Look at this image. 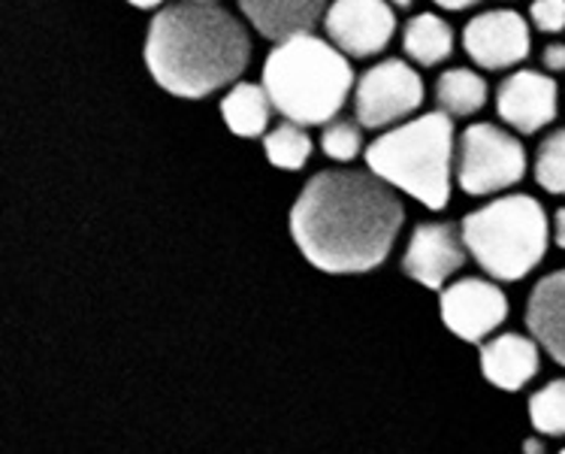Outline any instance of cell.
Wrapping results in <instances>:
<instances>
[{
  "label": "cell",
  "mask_w": 565,
  "mask_h": 454,
  "mask_svg": "<svg viewBox=\"0 0 565 454\" xmlns=\"http://www.w3.org/2000/svg\"><path fill=\"white\" fill-rule=\"evenodd\" d=\"M403 222L399 191L372 170L333 167L302 186L290 210V236L323 273H370L387 261Z\"/></svg>",
  "instance_id": "cell-1"
},
{
  "label": "cell",
  "mask_w": 565,
  "mask_h": 454,
  "mask_svg": "<svg viewBox=\"0 0 565 454\" xmlns=\"http://www.w3.org/2000/svg\"><path fill=\"white\" fill-rule=\"evenodd\" d=\"M146 64L163 92L203 101L236 85L248 71L252 36L215 0H175L151 19Z\"/></svg>",
  "instance_id": "cell-2"
},
{
  "label": "cell",
  "mask_w": 565,
  "mask_h": 454,
  "mask_svg": "<svg viewBox=\"0 0 565 454\" xmlns=\"http://www.w3.org/2000/svg\"><path fill=\"white\" fill-rule=\"evenodd\" d=\"M260 85L285 122L323 128L327 122L339 118L348 97L354 94L358 76L351 59L327 36L300 34L273 46L266 55Z\"/></svg>",
  "instance_id": "cell-3"
},
{
  "label": "cell",
  "mask_w": 565,
  "mask_h": 454,
  "mask_svg": "<svg viewBox=\"0 0 565 454\" xmlns=\"http://www.w3.org/2000/svg\"><path fill=\"white\" fill-rule=\"evenodd\" d=\"M366 170L384 179L393 191L415 198L427 210L441 212L450 203L457 130L454 118L433 109L384 130L363 151Z\"/></svg>",
  "instance_id": "cell-4"
},
{
  "label": "cell",
  "mask_w": 565,
  "mask_h": 454,
  "mask_svg": "<svg viewBox=\"0 0 565 454\" xmlns=\"http://www.w3.org/2000/svg\"><path fill=\"white\" fill-rule=\"evenodd\" d=\"M462 243L490 279L520 282L547 255L551 215L532 194H499L460 222Z\"/></svg>",
  "instance_id": "cell-5"
},
{
  "label": "cell",
  "mask_w": 565,
  "mask_h": 454,
  "mask_svg": "<svg viewBox=\"0 0 565 454\" xmlns=\"http://www.w3.org/2000/svg\"><path fill=\"white\" fill-rule=\"evenodd\" d=\"M530 158L518 134L493 122H475L457 137L454 182L469 198H499L526 179Z\"/></svg>",
  "instance_id": "cell-6"
},
{
  "label": "cell",
  "mask_w": 565,
  "mask_h": 454,
  "mask_svg": "<svg viewBox=\"0 0 565 454\" xmlns=\"http://www.w3.org/2000/svg\"><path fill=\"white\" fill-rule=\"evenodd\" d=\"M427 88L420 73L405 59L375 61L358 76L351 104L354 118L366 130H391L415 118L424 106Z\"/></svg>",
  "instance_id": "cell-7"
},
{
  "label": "cell",
  "mask_w": 565,
  "mask_h": 454,
  "mask_svg": "<svg viewBox=\"0 0 565 454\" xmlns=\"http://www.w3.org/2000/svg\"><path fill=\"white\" fill-rule=\"evenodd\" d=\"M462 52L481 71H518L532 52L530 22L518 10H484L462 28Z\"/></svg>",
  "instance_id": "cell-8"
},
{
  "label": "cell",
  "mask_w": 565,
  "mask_h": 454,
  "mask_svg": "<svg viewBox=\"0 0 565 454\" xmlns=\"http://www.w3.org/2000/svg\"><path fill=\"white\" fill-rule=\"evenodd\" d=\"M323 34L348 59H375L396 36V10L387 0H333Z\"/></svg>",
  "instance_id": "cell-9"
},
{
  "label": "cell",
  "mask_w": 565,
  "mask_h": 454,
  "mask_svg": "<svg viewBox=\"0 0 565 454\" xmlns=\"http://www.w3.org/2000/svg\"><path fill=\"white\" fill-rule=\"evenodd\" d=\"M508 297L497 282L466 276L441 288V321L454 337L484 342L505 325Z\"/></svg>",
  "instance_id": "cell-10"
},
{
  "label": "cell",
  "mask_w": 565,
  "mask_h": 454,
  "mask_svg": "<svg viewBox=\"0 0 565 454\" xmlns=\"http://www.w3.org/2000/svg\"><path fill=\"white\" fill-rule=\"evenodd\" d=\"M497 116L514 134H539L551 128L559 113V85L551 73L518 67L497 85Z\"/></svg>",
  "instance_id": "cell-11"
},
{
  "label": "cell",
  "mask_w": 565,
  "mask_h": 454,
  "mask_svg": "<svg viewBox=\"0 0 565 454\" xmlns=\"http://www.w3.org/2000/svg\"><path fill=\"white\" fill-rule=\"evenodd\" d=\"M469 249L462 243L460 224L420 222L405 245L403 273L424 288H445L450 276L462 270Z\"/></svg>",
  "instance_id": "cell-12"
},
{
  "label": "cell",
  "mask_w": 565,
  "mask_h": 454,
  "mask_svg": "<svg viewBox=\"0 0 565 454\" xmlns=\"http://www.w3.org/2000/svg\"><path fill=\"white\" fill-rule=\"evenodd\" d=\"M245 22L273 46L300 34H315L330 10V0H239Z\"/></svg>",
  "instance_id": "cell-13"
},
{
  "label": "cell",
  "mask_w": 565,
  "mask_h": 454,
  "mask_svg": "<svg viewBox=\"0 0 565 454\" xmlns=\"http://www.w3.org/2000/svg\"><path fill=\"white\" fill-rule=\"evenodd\" d=\"M542 370V355L539 342L526 334H499L493 339H484L481 346V373L499 391H520L539 376Z\"/></svg>",
  "instance_id": "cell-14"
},
{
  "label": "cell",
  "mask_w": 565,
  "mask_h": 454,
  "mask_svg": "<svg viewBox=\"0 0 565 454\" xmlns=\"http://www.w3.org/2000/svg\"><path fill=\"white\" fill-rule=\"evenodd\" d=\"M530 337L565 367V267L535 282L523 313Z\"/></svg>",
  "instance_id": "cell-15"
},
{
  "label": "cell",
  "mask_w": 565,
  "mask_h": 454,
  "mask_svg": "<svg viewBox=\"0 0 565 454\" xmlns=\"http://www.w3.org/2000/svg\"><path fill=\"white\" fill-rule=\"evenodd\" d=\"M273 113H276L273 101H269L264 85H257V82H236L221 97V116L227 122V128L236 137H245V140L266 137Z\"/></svg>",
  "instance_id": "cell-16"
},
{
  "label": "cell",
  "mask_w": 565,
  "mask_h": 454,
  "mask_svg": "<svg viewBox=\"0 0 565 454\" xmlns=\"http://www.w3.org/2000/svg\"><path fill=\"white\" fill-rule=\"evenodd\" d=\"M457 36L441 15L436 12H417L403 24V52L420 67H436L454 55Z\"/></svg>",
  "instance_id": "cell-17"
},
{
  "label": "cell",
  "mask_w": 565,
  "mask_h": 454,
  "mask_svg": "<svg viewBox=\"0 0 565 454\" xmlns=\"http://www.w3.org/2000/svg\"><path fill=\"white\" fill-rule=\"evenodd\" d=\"M490 97L487 80L472 67H448L436 80V106L450 118H469L481 113Z\"/></svg>",
  "instance_id": "cell-18"
},
{
  "label": "cell",
  "mask_w": 565,
  "mask_h": 454,
  "mask_svg": "<svg viewBox=\"0 0 565 454\" xmlns=\"http://www.w3.org/2000/svg\"><path fill=\"white\" fill-rule=\"evenodd\" d=\"M266 161L278 167V170H302L309 158H312V137L309 130L297 125V122H278L276 128L266 130L264 137Z\"/></svg>",
  "instance_id": "cell-19"
},
{
  "label": "cell",
  "mask_w": 565,
  "mask_h": 454,
  "mask_svg": "<svg viewBox=\"0 0 565 454\" xmlns=\"http://www.w3.org/2000/svg\"><path fill=\"white\" fill-rule=\"evenodd\" d=\"M532 176L542 191L563 198L565 194V128L551 130L532 158Z\"/></svg>",
  "instance_id": "cell-20"
},
{
  "label": "cell",
  "mask_w": 565,
  "mask_h": 454,
  "mask_svg": "<svg viewBox=\"0 0 565 454\" xmlns=\"http://www.w3.org/2000/svg\"><path fill=\"white\" fill-rule=\"evenodd\" d=\"M530 421L542 436H565V379H551L530 397Z\"/></svg>",
  "instance_id": "cell-21"
},
{
  "label": "cell",
  "mask_w": 565,
  "mask_h": 454,
  "mask_svg": "<svg viewBox=\"0 0 565 454\" xmlns=\"http://www.w3.org/2000/svg\"><path fill=\"white\" fill-rule=\"evenodd\" d=\"M321 151L330 161L351 163L363 149V125L358 118H333L321 130Z\"/></svg>",
  "instance_id": "cell-22"
},
{
  "label": "cell",
  "mask_w": 565,
  "mask_h": 454,
  "mask_svg": "<svg viewBox=\"0 0 565 454\" xmlns=\"http://www.w3.org/2000/svg\"><path fill=\"white\" fill-rule=\"evenodd\" d=\"M530 22L542 34H563L565 31V0H532Z\"/></svg>",
  "instance_id": "cell-23"
},
{
  "label": "cell",
  "mask_w": 565,
  "mask_h": 454,
  "mask_svg": "<svg viewBox=\"0 0 565 454\" xmlns=\"http://www.w3.org/2000/svg\"><path fill=\"white\" fill-rule=\"evenodd\" d=\"M542 67H544V73H551V76H556V73H565V43H559V40H551V43L542 49Z\"/></svg>",
  "instance_id": "cell-24"
},
{
  "label": "cell",
  "mask_w": 565,
  "mask_h": 454,
  "mask_svg": "<svg viewBox=\"0 0 565 454\" xmlns=\"http://www.w3.org/2000/svg\"><path fill=\"white\" fill-rule=\"evenodd\" d=\"M551 240L565 252V207H559L551 219Z\"/></svg>",
  "instance_id": "cell-25"
},
{
  "label": "cell",
  "mask_w": 565,
  "mask_h": 454,
  "mask_svg": "<svg viewBox=\"0 0 565 454\" xmlns=\"http://www.w3.org/2000/svg\"><path fill=\"white\" fill-rule=\"evenodd\" d=\"M439 10H448V12H462V10H472V7H478L481 0H433Z\"/></svg>",
  "instance_id": "cell-26"
},
{
  "label": "cell",
  "mask_w": 565,
  "mask_h": 454,
  "mask_svg": "<svg viewBox=\"0 0 565 454\" xmlns=\"http://www.w3.org/2000/svg\"><path fill=\"white\" fill-rule=\"evenodd\" d=\"M130 7H137V10H158V7H163L167 0H127Z\"/></svg>",
  "instance_id": "cell-27"
},
{
  "label": "cell",
  "mask_w": 565,
  "mask_h": 454,
  "mask_svg": "<svg viewBox=\"0 0 565 454\" xmlns=\"http://www.w3.org/2000/svg\"><path fill=\"white\" fill-rule=\"evenodd\" d=\"M523 452H526V454H544V443H542V440H526Z\"/></svg>",
  "instance_id": "cell-28"
},
{
  "label": "cell",
  "mask_w": 565,
  "mask_h": 454,
  "mask_svg": "<svg viewBox=\"0 0 565 454\" xmlns=\"http://www.w3.org/2000/svg\"><path fill=\"white\" fill-rule=\"evenodd\" d=\"M393 10H412L415 7V0H387Z\"/></svg>",
  "instance_id": "cell-29"
},
{
  "label": "cell",
  "mask_w": 565,
  "mask_h": 454,
  "mask_svg": "<svg viewBox=\"0 0 565 454\" xmlns=\"http://www.w3.org/2000/svg\"><path fill=\"white\" fill-rule=\"evenodd\" d=\"M559 454H565V448H563V452H559Z\"/></svg>",
  "instance_id": "cell-30"
}]
</instances>
